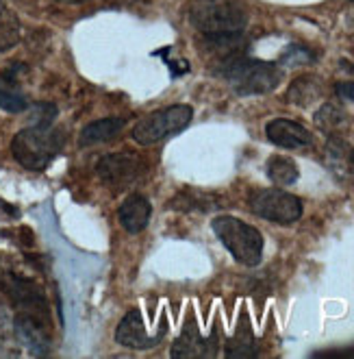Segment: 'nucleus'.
<instances>
[{"mask_svg":"<svg viewBox=\"0 0 354 359\" xmlns=\"http://www.w3.org/2000/svg\"><path fill=\"white\" fill-rule=\"evenodd\" d=\"M320 98H322V86L316 76H300L287 90V102L298 104V107H311Z\"/></svg>","mask_w":354,"mask_h":359,"instance_id":"f3484780","label":"nucleus"},{"mask_svg":"<svg viewBox=\"0 0 354 359\" xmlns=\"http://www.w3.org/2000/svg\"><path fill=\"white\" fill-rule=\"evenodd\" d=\"M172 209H178V211H211L218 207V198L213 194H206V192H200V189H183L178 192L172 203H170Z\"/></svg>","mask_w":354,"mask_h":359,"instance_id":"6ab92c4d","label":"nucleus"},{"mask_svg":"<svg viewBox=\"0 0 354 359\" xmlns=\"http://www.w3.org/2000/svg\"><path fill=\"white\" fill-rule=\"evenodd\" d=\"M218 76L224 79L239 96H257L276 90L283 72L274 63L231 55L220 63Z\"/></svg>","mask_w":354,"mask_h":359,"instance_id":"f03ea898","label":"nucleus"},{"mask_svg":"<svg viewBox=\"0 0 354 359\" xmlns=\"http://www.w3.org/2000/svg\"><path fill=\"white\" fill-rule=\"evenodd\" d=\"M150 216H153V205L141 194H131L118 209V220H120L122 229L133 236L141 233V231L148 226Z\"/></svg>","mask_w":354,"mask_h":359,"instance_id":"4468645a","label":"nucleus"},{"mask_svg":"<svg viewBox=\"0 0 354 359\" xmlns=\"http://www.w3.org/2000/svg\"><path fill=\"white\" fill-rule=\"evenodd\" d=\"M66 144V135L50 122H39L29 129H22L11 142L13 159L33 172H41L50 165V161L61 153Z\"/></svg>","mask_w":354,"mask_h":359,"instance_id":"7ed1b4c3","label":"nucleus"},{"mask_svg":"<svg viewBox=\"0 0 354 359\" xmlns=\"http://www.w3.org/2000/svg\"><path fill=\"white\" fill-rule=\"evenodd\" d=\"M259 355V346H257V337L253 333V327H250L246 316H241L239 327L235 331V335L226 342V357L231 359H248V357H257Z\"/></svg>","mask_w":354,"mask_h":359,"instance_id":"dca6fc26","label":"nucleus"},{"mask_svg":"<svg viewBox=\"0 0 354 359\" xmlns=\"http://www.w3.org/2000/svg\"><path fill=\"white\" fill-rule=\"evenodd\" d=\"M3 290L9 294V299L15 303V307L22 313H31L35 318H41L48 323V305L41 290L22 277H15V274H5V281L0 283Z\"/></svg>","mask_w":354,"mask_h":359,"instance_id":"6e6552de","label":"nucleus"},{"mask_svg":"<svg viewBox=\"0 0 354 359\" xmlns=\"http://www.w3.org/2000/svg\"><path fill=\"white\" fill-rule=\"evenodd\" d=\"M352 3H354V0H352Z\"/></svg>","mask_w":354,"mask_h":359,"instance_id":"a878e982","label":"nucleus"},{"mask_svg":"<svg viewBox=\"0 0 354 359\" xmlns=\"http://www.w3.org/2000/svg\"><path fill=\"white\" fill-rule=\"evenodd\" d=\"M316 124H318V129L332 135L346 124V111L339 107L337 102H324L322 107L316 111Z\"/></svg>","mask_w":354,"mask_h":359,"instance_id":"4be33fe9","label":"nucleus"},{"mask_svg":"<svg viewBox=\"0 0 354 359\" xmlns=\"http://www.w3.org/2000/svg\"><path fill=\"white\" fill-rule=\"evenodd\" d=\"M13 335L22 342L33 355H46L50 351L48 323L35 318L31 313L20 311L13 320Z\"/></svg>","mask_w":354,"mask_h":359,"instance_id":"9b49d317","label":"nucleus"},{"mask_svg":"<svg viewBox=\"0 0 354 359\" xmlns=\"http://www.w3.org/2000/svg\"><path fill=\"white\" fill-rule=\"evenodd\" d=\"M265 172L267 179L272 181L278 187H287V185H294L300 177V170L294 159H289L285 155H274L269 157L265 163Z\"/></svg>","mask_w":354,"mask_h":359,"instance_id":"a211bd4d","label":"nucleus"},{"mask_svg":"<svg viewBox=\"0 0 354 359\" xmlns=\"http://www.w3.org/2000/svg\"><path fill=\"white\" fill-rule=\"evenodd\" d=\"M161 340L159 335H150L146 331L143 318L139 309H131L124 318L120 320L118 329H115V342L124 348H135V351H146L157 346V342Z\"/></svg>","mask_w":354,"mask_h":359,"instance_id":"9d476101","label":"nucleus"},{"mask_svg":"<svg viewBox=\"0 0 354 359\" xmlns=\"http://www.w3.org/2000/svg\"><path fill=\"white\" fill-rule=\"evenodd\" d=\"M213 233L224 244V248L239 262L241 266L255 268L263 259V236L255 229L235 216H218L213 222Z\"/></svg>","mask_w":354,"mask_h":359,"instance_id":"20e7f679","label":"nucleus"},{"mask_svg":"<svg viewBox=\"0 0 354 359\" xmlns=\"http://www.w3.org/2000/svg\"><path fill=\"white\" fill-rule=\"evenodd\" d=\"M218 355V344H215V333L211 340H204L200 335L198 327L194 320L187 323L178 340L172 346V357L174 359H194V357H215Z\"/></svg>","mask_w":354,"mask_h":359,"instance_id":"ddd939ff","label":"nucleus"},{"mask_svg":"<svg viewBox=\"0 0 354 359\" xmlns=\"http://www.w3.org/2000/svg\"><path fill=\"white\" fill-rule=\"evenodd\" d=\"M335 92H337V96H339L341 100H350V102H354V81L337 83Z\"/></svg>","mask_w":354,"mask_h":359,"instance_id":"b1692460","label":"nucleus"},{"mask_svg":"<svg viewBox=\"0 0 354 359\" xmlns=\"http://www.w3.org/2000/svg\"><path fill=\"white\" fill-rule=\"evenodd\" d=\"M96 175L113 192H124L141 179L143 163L133 153H113L98 161Z\"/></svg>","mask_w":354,"mask_h":359,"instance_id":"0eeeda50","label":"nucleus"},{"mask_svg":"<svg viewBox=\"0 0 354 359\" xmlns=\"http://www.w3.org/2000/svg\"><path fill=\"white\" fill-rule=\"evenodd\" d=\"M127 120L118 118V116H109V118H102L96 122H90L85 129L80 131L78 144L85 149V146H96V144H105L113 137H118L124 129Z\"/></svg>","mask_w":354,"mask_h":359,"instance_id":"2eb2a0df","label":"nucleus"},{"mask_svg":"<svg viewBox=\"0 0 354 359\" xmlns=\"http://www.w3.org/2000/svg\"><path fill=\"white\" fill-rule=\"evenodd\" d=\"M22 35L17 15L0 0V53L11 50Z\"/></svg>","mask_w":354,"mask_h":359,"instance_id":"aec40b11","label":"nucleus"},{"mask_svg":"<svg viewBox=\"0 0 354 359\" xmlns=\"http://www.w3.org/2000/svg\"><path fill=\"white\" fill-rule=\"evenodd\" d=\"M59 3H68V5H76V3H85V0H59Z\"/></svg>","mask_w":354,"mask_h":359,"instance_id":"393cba45","label":"nucleus"},{"mask_svg":"<svg viewBox=\"0 0 354 359\" xmlns=\"http://www.w3.org/2000/svg\"><path fill=\"white\" fill-rule=\"evenodd\" d=\"M248 205L255 216L276 224H294L302 218V201L276 187L257 189L250 194Z\"/></svg>","mask_w":354,"mask_h":359,"instance_id":"423d86ee","label":"nucleus"},{"mask_svg":"<svg viewBox=\"0 0 354 359\" xmlns=\"http://www.w3.org/2000/svg\"><path fill=\"white\" fill-rule=\"evenodd\" d=\"M194 118V109L190 104H172V107L159 109L150 116L141 118L135 129H133V140L141 146H153L172 135H178L190 126Z\"/></svg>","mask_w":354,"mask_h":359,"instance_id":"39448f33","label":"nucleus"},{"mask_svg":"<svg viewBox=\"0 0 354 359\" xmlns=\"http://www.w3.org/2000/svg\"><path fill=\"white\" fill-rule=\"evenodd\" d=\"M13 335V320L11 313L7 311L5 305H0V344L9 342V337Z\"/></svg>","mask_w":354,"mask_h":359,"instance_id":"5701e85b","label":"nucleus"},{"mask_svg":"<svg viewBox=\"0 0 354 359\" xmlns=\"http://www.w3.org/2000/svg\"><path fill=\"white\" fill-rule=\"evenodd\" d=\"M190 22L211 46H224L239 39L248 25V15L231 0H198L190 9Z\"/></svg>","mask_w":354,"mask_h":359,"instance_id":"f257e3e1","label":"nucleus"},{"mask_svg":"<svg viewBox=\"0 0 354 359\" xmlns=\"http://www.w3.org/2000/svg\"><path fill=\"white\" fill-rule=\"evenodd\" d=\"M27 107V96L17 90L15 81L7 74H0V109L9 114H22Z\"/></svg>","mask_w":354,"mask_h":359,"instance_id":"412c9836","label":"nucleus"},{"mask_svg":"<svg viewBox=\"0 0 354 359\" xmlns=\"http://www.w3.org/2000/svg\"><path fill=\"white\" fill-rule=\"evenodd\" d=\"M265 135L274 146H281V149H287V151H300V149L313 146V135H311L306 126L294 120H287V118L269 120L265 124Z\"/></svg>","mask_w":354,"mask_h":359,"instance_id":"1a4fd4ad","label":"nucleus"},{"mask_svg":"<svg viewBox=\"0 0 354 359\" xmlns=\"http://www.w3.org/2000/svg\"><path fill=\"white\" fill-rule=\"evenodd\" d=\"M324 163L339 181L354 179V146L332 133L324 146Z\"/></svg>","mask_w":354,"mask_h":359,"instance_id":"f8f14e48","label":"nucleus"}]
</instances>
